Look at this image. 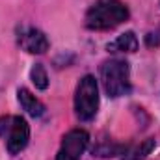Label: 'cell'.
<instances>
[{
  "mask_svg": "<svg viewBox=\"0 0 160 160\" xmlns=\"http://www.w3.org/2000/svg\"><path fill=\"white\" fill-rule=\"evenodd\" d=\"M101 82L108 97L118 99L130 93V67L125 60L114 58L101 65Z\"/></svg>",
  "mask_w": 160,
  "mask_h": 160,
  "instance_id": "cell-2",
  "label": "cell"
},
{
  "mask_svg": "<svg viewBox=\"0 0 160 160\" xmlns=\"http://www.w3.org/2000/svg\"><path fill=\"white\" fill-rule=\"evenodd\" d=\"M128 19V8L119 0H99L86 13L84 24L89 30H112Z\"/></svg>",
  "mask_w": 160,
  "mask_h": 160,
  "instance_id": "cell-1",
  "label": "cell"
},
{
  "mask_svg": "<svg viewBox=\"0 0 160 160\" xmlns=\"http://www.w3.org/2000/svg\"><path fill=\"white\" fill-rule=\"evenodd\" d=\"M121 151H125V147H121V145H116V143H108V142H104V143H101L99 147H93V155H97V157H102V158H108V157H116V155H119Z\"/></svg>",
  "mask_w": 160,
  "mask_h": 160,
  "instance_id": "cell-11",
  "label": "cell"
},
{
  "mask_svg": "<svg viewBox=\"0 0 160 160\" xmlns=\"http://www.w3.org/2000/svg\"><path fill=\"white\" fill-rule=\"evenodd\" d=\"M17 95H19V102H21L22 110H24L28 116H32V118H41V116H45V104L41 102L36 95H32L28 89L21 88V89L17 91Z\"/></svg>",
  "mask_w": 160,
  "mask_h": 160,
  "instance_id": "cell-7",
  "label": "cell"
},
{
  "mask_svg": "<svg viewBox=\"0 0 160 160\" xmlns=\"http://www.w3.org/2000/svg\"><path fill=\"white\" fill-rule=\"evenodd\" d=\"M106 48H108V52H136L138 50V38L134 36V32H125L118 39L108 43Z\"/></svg>",
  "mask_w": 160,
  "mask_h": 160,
  "instance_id": "cell-8",
  "label": "cell"
},
{
  "mask_svg": "<svg viewBox=\"0 0 160 160\" xmlns=\"http://www.w3.org/2000/svg\"><path fill=\"white\" fill-rule=\"evenodd\" d=\"M99 110V86L91 75L82 77L75 93V112L82 121H91Z\"/></svg>",
  "mask_w": 160,
  "mask_h": 160,
  "instance_id": "cell-3",
  "label": "cell"
},
{
  "mask_svg": "<svg viewBox=\"0 0 160 160\" xmlns=\"http://www.w3.org/2000/svg\"><path fill=\"white\" fill-rule=\"evenodd\" d=\"M30 77H32V82L36 84L38 89H47V86H48V75H47V71H45V67L41 63H36L32 67Z\"/></svg>",
  "mask_w": 160,
  "mask_h": 160,
  "instance_id": "cell-10",
  "label": "cell"
},
{
  "mask_svg": "<svg viewBox=\"0 0 160 160\" xmlns=\"http://www.w3.org/2000/svg\"><path fill=\"white\" fill-rule=\"evenodd\" d=\"M17 43L22 50L30 52V54H43L48 50V39L47 36L41 32L39 28L34 26H22L17 32Z\"/></svg>",
  "mask_w": 160,
  "mask_h": 160,
  "instance_id": "cell-6",
  "label": "cell"
},
{
  "mask_svg": "<svg viewBox=\"0 0 160 160\" xmlns=\"http://www.w3.org/2000/svg\"><path fill=\"white\" fill-rule=\"evenodd\" d=\"M88 143H89V136H88L86 130L75 128V130L67 132L62 140L56 160H80V157L84 155V151L88 147Z\"/></svg>",
  "mask_w": 160,
  "mask_h": 160,
  "instance_id": "cell-5",
  "label": "cell"
},
{
  "mask_svg": "<svg viewBox=\"0 0 160 160\" xmlns=\"http://www.w3.org/2000/svg\"><path fill=\"white\" fill-rule=\"evenodd\" d=\"M145 43H147V47H158L160 45V30L149 32V34L145 36Z\"/></svg>",
  "mask_w": 160,
  "mask_h": 160,
  "instance_id": "cell-12",
  "label": "cell"
},
{
  "mask_svg": "<svg viewBox=\"0 0 160 160\" xmlns=\"http://www.w3.org/2000/svg\"><path fill=\"white\" fill-rule=\"evenodd\" d=\"M153 149H155V140H153V138H147V140H143L140 145H136L134 149L127 151L125 157L121 160H143Z\"/></svg>",
  "mask_w": 160,
  "mask_h": 160,
  "instance_id": "cell-9",
  "label": "cell"
},
{
  "mask_svg": "<svg viewBox=\"0 0 160 160\" xmlns=\"http://www.w3.org/2000/svg\"><path fill=\"white\" fill-rule=\"evenodd\" d=\"M0 138L6 140L9 155L21 153L30 140V127L21 116H4L0 118Z\"/></svg>",
  "mask_w": 160,
  "mask_h": 160,
  "instance_id": "cell-4",
  "label": "cell"
}]
</instances>
